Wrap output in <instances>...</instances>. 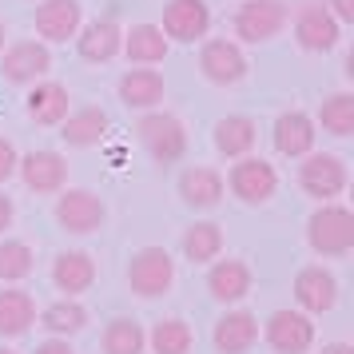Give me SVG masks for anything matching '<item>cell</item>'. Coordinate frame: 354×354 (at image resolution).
Here are the masks:
<instances>
[{"label": "cell", "instance_id": "9c48e42d", "mask_svg": "<svg viewBox=\"0 0 354 354\" xmlns=\"http://www.w3.org/2000/svg\"><path fill=\"white\" fill-rule=\"evenodd\" d=\"M17 176L20 183L36 195H56L68 187V160L60 151H28V156H20L17 160Z\"/></svg>", "mask_w": 354, "mask_h": 354}, {"label": "cell", "instance_id": "1f68e13d", "mask_svg": "<svg viewBox=\"0 0 354 354\" xmlns=\"http://www.w3.org/2000/svg\"><path fill=\"white\" fill-rule=\"evenodd\" d=\"M315 128H322L326 136H338V140L354 136V96L351 92H335V96L322 100Z\"/></svg>", "mask_w": 354, "mask_h": 354}, {"label": "cell", "instance_id": "4fadbf2b", "mask_svg": "<svg viewBox=\"0 0 354 354\" xmlns=\"http://www.w3.org/2000/svg\"><path fill=\"white\" fill-rule=\"evenodd\" d=\"M295 303L303 315H326V310H335L338 303V279L330 267H322V263H310L303 271L295 274Z\"/></svg>", "mask_w": 354, "mask_h": 354}, {"label": "cell", "instance_id": "ba28073f", "mask_svg": "<svg viewBox=\"0 0 354 354\" xmlns=\"http://www.w3.org/2000/svg\"><path fill=\"white\" fill-rule=\"evenodd\" d=\"M231 24L243 44H267L287 28V4L283 0H247V4H239Z\"/></svg>", "mask_w": 354, "mask_h": 354}, {"label": "cell", "instance_id": "8d00e7d4", "mask_svg": "<svg viewBox=\"0 0 354 354\" xmlns=\"http://www.w3.org/2000/svg\"><path fill=\"white\" fill-rule=\"evenodd\" d=\"M12 219H17V207H12V195L0 192V235L12 227Z\"/></svg>", "mask_w": 354, "mask_h": 354}, {"label": "cell", "instance_id": "8992f818", "mask_svg": "<svg viewBox=\"0 0 354 354\" xmlns=\"http://www.w3.org/2000/svg\"><path fill=\"white\" fill-rule=\"evenodd\" d=\"M231 195L247 203V207H263V203H271L274 192H279V176H274V167L263 156H243L235 167H231V176L223 179Z\"/></svg>", "mask_w": 354, "mask_h": 354}, {"label": "cell", "instance_id": "836d02e7", "mask_svg": "<svg viewBox=\"0 0 354 354\" xmlns=\"http://www.w3.org/2000/svg\"><path fill=\"white\" fill-rule=\"evenodd\" d=\"M17 147H12V140H4L0 136V183H8V179L17 176Z\"/></svg>", "mask_w": 354, "mask_h": 354}, {"label": "cell", "instance_id": "44dd1931", "mask_svg": "<svg viewBox=\"0 0 354 354\" xmlns=\"http://www.w3.org/2000/svg\"><path fill=\"white\" fill-rule=\"evenodd\" d=\"M227 195V183L215 167H187L179 176V199L187 203L192 211H211L219 207Z\"/></svg>", "mask_w": 354, "mask_h": 354}, {"label": "cell", "instance_id": "d6a6232c", "mask_svg": "<svg viewBox=\"0 0 354 354\" xmlns=\"http://www.w3.org/2000/svg\"><path fill=\"white\" fill-rule=\"evenodd\" d=\"M36 271V251L24 239H4L0 243V283L12 287V283H24L28 274Z\"/></svg>", "mask_w": 354, "mask_h": 354}, {"label": "cell", "instance_id": "3957f363", "mask_svg": "<svg viewBox=\"0 0 354 354\" xmlns=\"http://www.w3.org/2000/svg\"><path fill=\"white\" fill-rule=\"evenodd\" d=\"M346 183H351L346 160L335 156V151H310L299 163V187L319 203H335L338 195L346 192Z\"/></svg>", "mask_w": 354, "mask_h": 354}, {"label": "cell", "instance_id": "484cf974", "mask_svg": "<svg viewBox=\"0 0 354 354\" xmlns=\"http://www.w3.org/2000/svg\"><path fill=\"white\" fill-rule=\"evenodd\" d=\"M36 322V299L20 287L0 290V338H20L28 335Z\"/></svg>", "mask_w": 354, "mask_h": 354}, {"label": "cell", "instance_id": "ffe728a7", "mask_svg": "<svg viewBox=\"0 0 354 354\" xmlns=\"http://www.w3.org/2000/svg\"><path fill=\"white\" fill-rule=\"evenodd\" d=\"M96 283V259L88 251H64L52 263V287L60 290L64 299H80L84 290H92Z\"/></svg>", "mask_w": 354, "mask_h": 354}, {"label": "cell", "instance_id": "5b68a950", "mask_svg": "<svg viewBox=\"0 0 354 354\" xmlns=\"http://www.w3.org/2000/svg\"><path fill=\"white\" fill-rule=\"evenodd\" d=\"M259 335L267 338V346L274 354H310V346H315V322L299 306L295 310L290 306H279V310L267 315Z\"/></svg>", "mask_w": 354, "mask_h": 354}, {"label": "cell", "instance_id": "d590c367", "mask_svg": "<svg viewBox=\"0 0 354 354\" xmlns=\"http://www.w3.org/2000/svg\"><path fill=\"white\" fill-rule=\"evenodd\" d=\"M326 12L338 24H354V0H326Z\"/></svg>", "mask_w": 354, "mask_h": 354}, {"label": "cell", "instance_id": "2e32d148", "mask_svg": "<svg viewBox=\"0 0 354 354\" xmlns=\"http://www.w3.org/2000/svg\"><path fill=\"white\" fill-rule=\"evenodd\" d=\"M251 287H255V274H251V267L243 263V259H215L207 271V290L215 303H243L247 295H251Z\"/></svg>", "mask_w": 354, "mask_h": 354}, {"label": "cell", "instance_id": "8fae6325", "mask_svg": "<svg viewBox=\"0 0 354 354\" xmlns=\"http://www.w3.org/2000/svg\"><path fill=\"white\" fill-rule=\"evenodd\" d=\"M52 72V52L48 44L40 40H17L4 48V60H0V76L8 84H36Z\"/></svg>", "mask_w": 354, "mask_h": 354}, {"label": "cell", "instance_id": "277c9868", "mask_svg": "<svg viewBox=\"0 0 354 354\" xmlns=\"http://www.w3.org/2000/svg\"><path fill=\"white\" fill-rule=\"evenodd\" d=\"M136 136L156 163H179L187 156V128L171 112H147L136 124Z\"/></svg>", "mask_w": 354, "mask_h": 354}, {"label": "cell", "instance_id": "7402d4cb", "mask_svg": "<svg viewBox=\"0 0 354 354\" xmlns=\"http://www.w3.org/2000/svg\"><path fill=\"white\" fill-rule=\"evenodd\" d=\"M24 108H28V120H32V124H40V128H60L68 108H72V96H68L64 84L44 80V84H32Z\"/></svg>", "mask_w": 354, "mask_h": 354}, {"label": "cell", "instance_id": "f1b7e54d", "mask_svg": "<svg viewBox=\"0 0 354 354\" xmlns=\"http://www.w3.org/2000/svg\"><path fill=\"white\" fill-rule=\"evenodd\" d=\"M40 326L48 330L52 338H72L80 335L84 326H88V306L80 299H56L40 310Z\"/></svg>", "mask_w": 354, "mask_h": 354}, {"label": "cell", "instance_id": "cb8c5ba5", "mask_svg": "<svg viewBox=\"0 0 354 354\" xmlns=\"http://www.w3.org/2000/svg\"><path fill=\"white\" fill-rule=\"evenodd\" d=\"M115 92H120V100H124L128 108L151 112V108L163 100V92H167V88H163V76L156 72V68H131V72H124V76H120Z\"/></svg>", "mask_w": 354, "mask_h": 354}, {"label": "cell", "instance_id": "74e56055", "mask_svg": "<svg viewBox=\"0 0 354 354\" xmlns=\"http://www.w3.org/2000/svg\"><path fill=\"white\" fill-rule=\"evenodd\" d=\"M319 354H354V346H351V342H326Z\"/></svg>", "mask_w": 354, "mask_h": 354}, {"label": "cell", "instance_id": "603a6c76", "mask_svg": "<svg viewBox=\"0 0 354 354\" xmlns=\"http://www.w3.org/2000/svg\"><path fill=\"white\" fill-rule=\"evenodd\" d=\"M255 140H259V124L251 120V115H223V120L215 124V131H211L215 151L227 156V160H243V156H251Z\"/></svg>", "mask_w": 354, "mask_h": 354}, {"label": "cell", "instance_id": "ac0fdd59", "mask_svg": "<svg viewBox=\"0 0 354 354\" xmlns=\"http://www.w3.org/2000/svg\"><path fill=\"white\" fill-rule=\"evenodd\" d=\"M315 140H319V131H315V120L299 108H290L274 120V151L279 156H287V160H303L315 151Z\"/></svg>", "mask_w": 354, "mask_h": 354}, {"label": "cell", "instance_id": "7a4b0ae2", "mask_svg": "<svg viewBox=\"0 0 354 354\" xmlns=\"http://www.w3.org/2000/svg\"><path fill=\"white\" fill-rule=\"evenodd\" d=\"M176 283V259L167 247H140L136 255L128 259V287L131 295H140V299H160L167 295Z\"/></svg>", "mask_w": 354, "mask_h": 354}, {"label": "cell", "instance_id": "d4e9b609", "mask_svg": "<svg viewBox=\"0 0 354 354\" xmlns=\"http://www.w3.org/2000/svg\"><path fill=\"white\" fill-rule=\"evenodd\" d=\"M120 52L128 56L131 64H160L171 52V40L163 36L160 24H131L128 32H124V48Z\"/></svg>", "mask_w": 354, "mask_h": 354}, {"label": "cell", "instance_id": "d6986e66", "mask_svg": "<svg viewBox=\"0 0 354 354\" xmlns=\"http://www.w3.org/2000/svg\"><path fill=\"white\" fill-rule=\"evenodd\" d=\"M211 342H215V351L219 354H247L259 342V315L243 310V306L227 310L223 319L215 322Z\"/></svg>", "mask_w": 354, "mask_h": 354}, {"label": "cell", "instance_id": "4316f807", "mask_svg": "<svg viewBox=\"0 0 354 354\" xmlns=\"http://www.w3.org/2000/svg\"><path fill=\"white\" fill-rule=\"evenodd\" d=\"M108 136V112L104 108H80V112H68L60 124V140L68 147H96Z\"/></svg>", "mask_w": 354, "mask_h": 354}, {"label": "cell", "instance_id": "7c38bea8", "mask_svg": "<svg viewBox=\"0 0 354 354\" xmlns=\"http://www.w3.org/2000/svg\"><path fill=\"white\" fill-rule=\"evenodd\" d=\"M163 36L176 44H195L211 32V8L207 0H167L163 8Z\"/></svg>", "mask_w": 354, "mask_h": 354}, {"label": "cell", "instance_id": "4dcf8cb0", "mask_svg": "<svg viewBox=\"0 0 354 354\" xmlns=\"http://www.w3.org/2000/svg\"><path fill=\"white\" fill-rule=\"evenodd\" d=\"M100 351L104 354H144L147 351V330L128 315H115L104 335H100Z\"/></svg>", "mask_w": 354, "mask_h": 354}, {"label": "cell", "instance_id": "6da1fadb", "mask_svg": "<svg viewBox=\"0 0 354 354\" xmlns=\"http://www.w3.org/2000/svg\"><path fill=\"white\" fill-rule=\"evenodd\" d=\"M306 247L322 259H346L354 251V211L342 203H322L306 219Z\"/></svg>", "mask_w": 354, "mask_h": 354}, {"label": "cell", "instance_id": "ab89813d", "mask_svg": "<svg viewBox=\"0 0 354 354\" xmlns=\"http://www.w3.org/2000/svg\"><path fill=\"white\" fill-rule=\"evenodd\" d=\"M0 354H17V351H8V346H0Z\"/></svg>", "mask_w": 354, "mask_h": 354}, {"label": "cell", "instance_id": "52a82bcc", "mask_svg": "<svg viewBox=\"0 0 354 354\" xmlns=\"http://www.w3.org/2000/svg\"><path fill=\"white\" fill-rule=\"evenodd\" d=\"M104 219H108V207H104V199L96 192L64 187L56 195V223L64 227L68 235H92V231L104 227Z\"/></svg>", "mask_w": 354, "mask_h": 354}, {"label": "cell", "instance_id": "9a60e30c", "mask_svg": "<svg viewBox=\"0 0 354 354\" xmlns=\"http://www.w3.org/2000/svg\"><path fill=\"white\" fill-rule=\"evenodd\" d=\"M338 36H342V24L326 12V4H306L295 17V44L303 52H335Z\"/></svg>", "mask_w": 354, "mask_h": 354}, {"label": "cell", "instance_id": "f546056e", "mask_svg": "<svg viewBox=\"0 0 354 354\" xmlns=\"http://www.w3.org/2000/svg\"><path fill=\"white\" fill-rule=\"evenodd\" d=\"M147 351L151 354H192L195 351V330L187 319H160L147 330Z\"/></svg>", "mask_w": 354, "mask_h": 354}, {"label": "cell", "instance_id": "e575fe53", "mask_svg": "<svg viewBox=\"0 0 354 354\" xmlns=\"http://www.w3.org/2000/svg\"><path fill=\"white\" fill-rule=\"evenodd\" d=\"M32 354H76V346L68 342V338H44V342H36V351Z\"/></svg>", "mask_w": 354, "mask_h": 354}, {"label": "cell", "instance_id": "e0dca14e", "mask_svg": "<svg viewBox=\"0 0 354 354\" xmlns=\"http://www.w3.org/2000/svg\"><path fill=\"white\" fill-rule=\"evenodd\" d=\"M76 48L88 64H108L120 56L124 48V28H120V20L104 17V20H92V24H80V32H76Z\"/></svg>", "mask_w": 354, "mask_h": 354}, {"label": "cell", "instance_id": "5bb4252c", "mask_svg": "<svg viewBox=\"0 0 354 354\" xmlns=\"http://www.w3.org/2000/svg\"><path fill=\"white\" fill-rule=\"evenodd\" d=\"M32 24L40 32V44H64V40H72L80 32L84 8H80V0H40Z\"/></svg>", "mask_w": 354, "mask_h": 354}, {"label": "cell", "instance_id": "30bf717a", "mask_svg": "<svg viewBox=\"0 0 354 354\" xmlns=\"http://www.w3.org/2000/svg\"><path fill=\"white\" fill-rule=\"evenodd\" d=\"M199 72L215 88H231L247 76V56L235 40H203L199 48Z\"/></svg>", "mask_w": 354, "mask_h": 354}, {"label": "cell", "instance_id": "83f0119b", "mask_svg": "<svg viewBox=\"0 0 354 354\" xmlns=\"http://www.w3.org/2000/svg\"><path fill=\"white\" fill-rule=\"evenodd\" d=\"M179 247H183V259L195 263V267H199V263H215V259L223 255V227L211 223V219L192 223L187 231H183Z\"/></svg>", "mask_w": 354, "mask_h": 354}, {"label": "cell", "instance_id": "f35d334b", "mask_svg": "<svg viewBox=\"0 0 354 354\" xmlns=\"http://www.w3.org/2000/svg\"><path fill=\"white\" fill-rule=\"evenodd\" d=\"M4 40H8V28H4V20H0V52H4Z\"/></svg>", "mask_w": 354, "mask_h": 354}]
</instances>
